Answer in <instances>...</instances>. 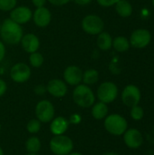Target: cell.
I'll list each match as a JSON object with an SVG mask.
<instances>
[{
  "instance_id": "41",
  "label": "cell",
  "mask_w": 154,
  "mask_h": 155,
  "mask_svg": "<svg viewBox=\"0 0 154 155\" xmlns=\"http://www.w3.org/2000/svg\"><path fill=\"white\" fill-rule=\"evenodd\" d=\"M152 134H153V136H154V126H153V129H152Z\"/></svg>"
},
{
  "instance_id": "12",
  "label": "cell",
  "mask_w": 154,
  "mask_h": 155,
  "mask_svg": "<svg viewBox=\"0 0 154 155\" xmlns=\"http://www.w3.org/2000/svg\"><path fill=\"white\" fill-rule=\"evenodd\" d=\"M84 70L75 64H70L66 66L63 72V80L68 86H76L82 84Z\"/></svg>"
},
{
  "instance_id": "42",
  "label": "cell",
  "mask_w": 154,
  "mask_h": 155,
  "mask_svg": "<svg viewBox=\"0 0 154 155\" xmlns=\"http://www.w3.org/2000/svg\"><path fill=\"white\" fill-rule=\"evenodd\" d=\"M1 128H2V126H1V123H0V132H1Z\"/></svg>"
},
{
  "instance_id": "16",
  "label": "cell",
  "mask_w": 154,
  "mask_h": 155,
  "mask_svg": "<svg viewBox=\"0 0 154 155\" xmlns=\"http://www.w3.org/2000/svg\"><path fill=\"white\" fill-rule=\"evenodd\" d=\"M19 45H21L22 49L29 54L31 53L39 51L41 41L37 35H35L34 33H26L24 34Z\"/></svg>"
},
{
  "instance_id": "38",
  "label": "cell",
  "mask_w": 154,
  "mask_h": 155,
  "mask_svg": "<svg viewBox=\"0 0 154 155\" xmlns=\"http://www.w3.org/2000/svg\"><path fill=\"white\" fill-rule=\"evenodd\" d=\"M0 155H5L4 154V151H3V149H2L1 146H0Z\"/></svg>"
},
{
  "instance_id": "10",
  "label": "cell",
  "mask_w": 154,
  "mask_h": 155,
  "mask_svg": "<svg viewBox=\"0 0 154 155\" xmlns=\"http://www.w3.org/2000/svg\"><path fill=\"white\" fill-rule=\"evenodd\" d=\"M152 41V34L149 30L145 28H138L135 29L130 35L129 42L131 46L143 49L147 47Z\"/></svg>"
},
{
  "instance_id": "30",
  "label": "cell",
  "mask_w": 154,
  "mask_h": 155,
  "mask_svg": "<svg viewBox=\"0 0 154 155\" xmlns=\"http://www.w3.org/2000/svg\"><path fill=\"white\" fill-rule=\"evenodd\" d=\"M34 93L38 96H42L46 93V86L44 84H37L34 88Z\"/></svg>"
},
{
  "instance_id": "3",
  "label": "cell",
  "mask_w": 154,
  "mask_h": 155,
  "mask_svg": "<svg viewBox=\"0 0 154 155\" xmlns=\"http://www.w3.org/2000/svg\"><path fill=\"white\" fill-rule=\"evenodd\" d=\"M105 131L113 136H123L128 129V121L119 114H110L103 119Z\"/></svg>"
},
{
  "instance_id": "40",
  "label": "cell",
  "mask_w": 154,
  "mask_h": 155,
  "mask_svg": "<svg viewBox=\"0 0 154 155\" xmlns=\"http://www.w3.org/2000/svg\"><path fill=\"white\" fill-rule=\"evenodd\" d=\"M152 6L154 7V0H152Z\"/></svg>"
},
{
  "instance_id": "27",
  "label": "cell",
  "mask_w": 154,
  "mask_h": 155,
  "mask_svg": "<svg viewBox=\"0 0 154 155\" xmlns=\"http://www.w3.org/2000/svg\"><path fill=\"white\" fill-rule=\"evenodd\" d=\"M17 0H0V11L9 13L14 7L17 5Z\"/></svg>"
},
{
  "instance_id": "7",
  "label": "cell",
  "mask_w": 154,
  "mask_h": 155,
  "mask_svg": "<svg viewBox=\"0 0 154 155\" xmlns=\"http://www.w3.org/2000/svg\"><path fill=\"white\" fill-rule=\"evenodd\" d=\"M9 76L15 84H25L28 82L32 76V68L26 63L17 62L11 66Z\"/></svg>"
},
{
  "instance_id": "15",
  "label": "cell",
  "mask_w": 154,
  "mask_h": 155,
  "mask_svg": "<svg viewBox=\"0 0 154 155\" xmlns=\"http://www.w3.org/2000/svg\"><path fill=\"white\" fill-rule=\"evenodd\" d=\"M46 93L54 98H63L68 93V85L63 79L53 78L45 84Z\"/></svg>"
},
{
  "instance_id": "19",
  "label": "cell",
  "mask_w": 154,
  "mask_h": 155,
  "mask_svg": "<svg viewBox=\"0 0 154 155\" xmlns=\"http://www.w3.org/2000/svg\"><path fill=\"white\" fill-rule=\"evenodd\" d=\"M96 45L99 50L103 52L109 51L113 46V37L112 35L105 31H103L96 35Z\"/></svg>"
},
{
  "instance_id": "22",
  "label": "cell",
  "mask_w": 154,
  "mask_h": 155,
  "mask_svg": "<svg viewBox=\"0 0 154 155\" xmlns=\"http://www.w3.org/2000/svg\"><path fill=\"white\" fill-rule=\"evenodd\" d=\"M131 47L129 39L123 35H118L113 39V46L117 53H125Z\"/></svg>"
},
{
  "instance_id": "9",
  "label": "cell",
  "mask_w": 154,
  "mask_h": 155,
  "mask_svg": "<svg viewBox=\"0 0 154 155\" xmlns=\"http://www.w3.org/2000/svg\"><path fill=\"white\" fill-rule=\"evenodd\" d=\"M121 99L126 107H133L138 105L142 100V92L135 84H127L122 91Z\"/></svg>"
},
{
  "instance_id": "1",
  "label": "cell",
  "mask_w": 154,
  "mask_h": 155,
  "mask_svg": "<svg viewBox=\"0 0 154 155\" xmlns=\"http://www.w3.org/2000/svg\"><path fill=\"white\" fill-rule=\"evenodd\" d=\"M22 25L16 24L9 17L4 19L0 25V39L5 45H17L24 35Z\"/></svg>"
},
{
  "instance_id": "33",
  "label": "cell",
  "mask_w": 154,
  "mask_h": 155,
  "mask_svg": "<svg viewBox=\"0 0 154 155\" xmlns=\"http://www.w3.org/2000/svg\"><path fill=\"white\" fill-rule=\"evenodd\" d=\"M6 91H7V84L3 78L0 77V98L5 94Z\"/></svg>"
},
{
  "instance_id": "8",
  "label": "cell",
  "mask_w": 154,
  "mask_h": 155,
  "mask_svg": "<svg viewBox=\"0 0 154 155\" xmlns=\"http://www.w3.org/2000/svg\"><path fill=\"white\" fill-rule=\"evenodd\" d=\"M35 118L42 124H49L55 115V108L53 103L47 99L39 101L34 107Z\"/></svg>"
},
{
  "instance_id": "34",
  "label": "cell",
  "mask_w": 154,
  "mask_h": 155,
  "mask_svg": "<svg viewBox=\"0 0 154 155\" xmlns=\"http://www.w3.org/2000/svg\"><path fill=\"white\" fill-rule=\"evenodd\" d=\"M31 3L34 6V8H37L45 6V5L47 4V0H31Z\"/></svg>"
},
{
  "instance_id": "17",
  "label": "cell",
  "mask_w": 154,
  "mask_h": 155,
  "mask_svg": "<svg viewBox=\"0 0 154 155\" xmlns=\"http://www.w3.org/2000/svg\"><path fill=\"white\" fill-rule=\"evenodd\" d=\"M50 126V132L53 135H62L64 134L70 126V123L68 121L67 118L64 117V116H57L49 123Z\"/></svg>"
},
{
  "instance_id": "6",
  "label": "cell",
  "mask_w": 154,
  "mask_h": 155,
  "mask_svg": "<svg viewBox=\"0 0 154 155\" xmlns=\"http://www.w3.org/2000/svg\"><path fill=\"white\" fill-rule=\"evenodd\" d=\"M119 95V88L117 84L112 81H105L99 84L95 96L98 101L106 104L113 103Z\"/></svg>"
},
{
  "instance_id": "43",
  "label": "cell",
  "mask_w": 154,
  "mask_h": 155,
  "mask_svg": "<svg viewBox=\"0 0 154 155\" xmlns=\"http://www.w3.org/2000/svg\"><path fill=\"white\" fill-rule=\"evenodd\" d=\"M0 25H1V21H0Z\"/></svg>"
},
{
  "instance_id": "32",
  "label": "cell",
  "mask_w": 154,
  "mask_h": 155,
  "mask_svg": "<svg viewBox=\"0 0 154 155\" xmlns=\"http://www.w3.org/2000/svg\"><path fill=\"white\" fill-rule=\"evenodd\" d=\"M6 55V45L0 39V64L4 61Z\"/></svg>"
},
{
  "instance_id": "25",
  "label": "cell",
  "mask_w": 154,
  "mask_h": 155,
  "mask_svg": "<svg viewBox=\"0 0 154 155\" xmlns=\"http://www.w3.org/2000/svg\"><path fill=\"white\" fill-rule=\"evenodd\" d=\"M41 128H42V123L39 120H37L36 118L31 119L26 124V131L30 134H38L40 132Z\"/></svg>"
},
{
  "instance_id": "21",
  "label": "cell",
  "mask_w": 154,
  "mask_h": 155,
  "mask_svg": "<svg viewBox=\"0 0 154 155\" xmlns=\"http://www.w3.org/2000/svg\"><path fill=\"white\" fill-rule=\"evenodd\" d=\"M99 78H100V74L98 70L94 68H89L83 72L82 84H84L88 86H92L98 83Z\"/></svg>"
},
{
  "instance_id": "2",
  "label": "cell",
  "mask_w": 154,
  "mask_h": 155,
  "mask_svg": "<svg viewBox=\"0 0 154 155\" xmlns=\"http://www.w3.org/2000/svg\"><path fill=\"white\" fill-rule=\"evenodd\" d=\"M74 103L80 108L88 109L93 106L95 103L96 96L91 86L84 84H80L74 87L72 94Z\"/></svg>"
},
{
  "instance_id": "29",
  "label": "cell",
  "mask_w": 154,
  "mask_h": 155,
  "mask_svg": "<svg viewBox=\"0 0 154 155\" xmlns=\"http://www.w3.org/2000/svg\"><path fill=\"white\" fill-rule=\"evenodd\" d=\"M68 121H69L70 124H74V125L79 124L82 122V115L79 114H73L70 115Z\"/></svg>"
},
{
  "instance_id": "36",
  "label": "cell",
  "mask_w": 154,
  "mask_h": 155,
  "mask_svg": "<svg viewBox=\"0 0 154 155\" xmlns=\"http://www.w3.org/2000/svg\"><path fill=\"white\" fill-rule=\"evenodd\" d=\"M103 155H119L117 153H114V152H107L105 153H103Z\"/></svg>"
},
{
  "instance_id": "24",
  "label": "cell",
  "mask_w": 154,
  "mask_h": 155,
  "mask_svg": "<svg viewBox=\"0 0 154 155\" xmlns=\"http://www.w3.org/2000/svg\"><path fill=\"white\" fill-rule=\"evenodd\" d=\"M44 63V56L39 51L29 54L28 56V64L31 68H40Z\"/></svg>"
},
{
  "instance_id": "14",
  "label": "cell",
  "mask_w": 154,
  "mask_h": 155,
  "mask_svg": "<svg viewBox=\"0 0 154 155\" xmlns=\"http://www.w3.org/2000/svg\"><path fill=\"white\" fill-rule=\"evenodd\" d=\"M53 19V15L51 10L46 6L37 7L33 10L32 22L38 28H45L47 27Z\"/></svg>"
},
{
  "instance_id": "28",
  "label": "cell",
  "mask_w": 154,
  "mask_h": 155,
  "mask_svg": "<svg viewBox=\"0 0 154 155\" xmlns=\"http://www.w3.org/2000/svg\"><path fill=\"white\" fill-rule=\"evenodd\" d=\"M96 3L102 6V7H104V8H107V7H112V6H114V5L119 1V0H95Z\"/></svg>"
},
{
  "instance_id": "5",
  "label": "cell",
  "mask_w": 154,
  "mask_h": 155,
  "mask_svg": "<svg viewBox=\"0 0 154 155\" xmlns=\"http://www.w3.org/2000/svg\"><path fill=\"white\" fill-rule=\"evenodd\" d=\"M104 21L96 14H89L81 20L82 30L89 35H97L104 31Z\"/></svg>"
},
{
  "instance_id": "39",
  "label": "cell",
  "mask_w": 154,
  "mask_h": 155,
  "mask_svg": "<svg viewBox=\"0 0 154 155\" xmlns=\"http://www.w3.org/2000/svg\"><path fill=\"white\" fill-rule=\"evenodd\" d=\"M25 155H40V154H38V153H26Z\"/></svg>"
},
{
  "instance_id": "11",
  "label": "cell",
  "mask_w": 154,
  "mask_h": 155,
  "mask_svg": "<svg viewBox=\"0 0 154 155\" xmlns=\"http://www.w3.org/2000/svg\"><path fill=\"white\" fill-rule=\"evenodd\" d=\"M33 10L25 5H16L9 12V18L20 25H24L32 21Z\"/></svg>"
},
{
  "instance_id": "20",
  "label": "cell",
  "mask_w": 154,
  "mask_h": 155,
  "mask_svg": "<svg viewBox=\"0 0 154 155\" xmlns=\"http://www.w3.org/2000/svg\"><path fill=\"white\" fill-rule=\"evenodd\" d=\"M114 8H115L117 15L123 18L130 17L133 12V5L128 0H119L114 5Z\"/></svg>"
},
{
  "instance_id": "4",
  "label": "cell",
  "mask_w": 154,
  "mask_h": 155,
  "mask_svg": "<svg viewBox=\"0 0 154 155\" xmlns=\"http://www.w3.org/2000/svg\"><path fill=\"white\" fill-rule=\"evenodd\" d=\"M73 140L65 135H54L49 142V149L54 155H68L74 152Z\"/></svg>"
},
{
  "instance_id": "26",
  "label": "cell",
  "mask_w": 154,
  "mask_h": 155,
  "mask_svg": "<svg viewBox=\"0 0 154 155\" xmlns=\"http://www.w3.org/2000/svg\"><path fill=\"white\" fill-rule=\"evenodd\" d=\"M130 116L133 121H136V122H139V121L143 120V117H144V110H143V108L142 106H140L139 104L131 107Z\"/></svg>"
},
{
  "instance_id": "31",
  "label": "cell",
  "mask_w": 154,
  "mask_h": 155,
  "mask_svg": "<svg viewBox=\"0 0 154 155\" xmlns=\"http://www.w3.org/2000/svg\"><path fill=\"white\" fill-rule=\"evenodd\" d=\"M72 2V0H47V3L54 6H64Z\"/></svg>"
},
{
  "instance_id": "18",
  "label": "cell",
  "mask_w": 154,
  "mask_h": 155,
  "mask_svg": "<svg viewBox=\"0 0 154 155\" xmlns=\"http://www.w3.org/2000/svg\"><path fill=\"white\" fill-rule=\"evenodd\" d=\"M91 114L93 119L97 121L103 120L109 114V107L108 104L103 102H95L91 107Z\"/></svg>"
},
{
  "instance_id": "13",
  "label": "cell",
  "mask_w": 154,
  "mask_h": 155,
  "mask_svg": "<svg viewBox=\"0 0 154 155\" xmlns=\"http://www.w3.org/2000/svg\"><path fill=\"white\" fill-rule=\"evenodd\" d=\"M123 140L126 147L132 150L139 149L144 142L142 132L136 128H128L123 134Z\"/></svg>"
},
{
  "instance_id": "23",
  "label": "cell",
  "mask_w": 154,
  "mask_h": 155,
  "mask_svg": "<svg viewBox=\"0 0 154 155\" xmlns=\"http://www.w3.org/2000/svg\"><path fill=\"white\" fill-rule=\"evenodd\" d=\"M27 153H38L42 148V143L39 137L33 135L30 136L25 143Z\"/></svg>"
},
{
  "instance_id": "37",
  "label": "cell",
  "mask_w": 154,
  "mask_h": 155,
  "mask_svg": "<svg viewBox=\"0 0 154 155\" xmlns=\"http://www.w3.org/2000/svg\"><path fill=\"white\" fill-rule=\"evenodd\" d=\"M68 155H84L81 153H78V152H72L71 153H69Z\"/></svg>"
},
{
  "instance_id": "35",
  "label": "cell",
  "mask_w": 154,
  "mask_h": 155,
  "mask_svg": "<svg viewBox=\"0 0 154 155\" xmlns=\"http://www.w3.org/2000/svg\"><path fill=\"white\" fill-rule=\"evenodd\" d=\"M76 5H79V6H86V5H89L93 0H72Z\"/></svg>"
}]
</instances>
